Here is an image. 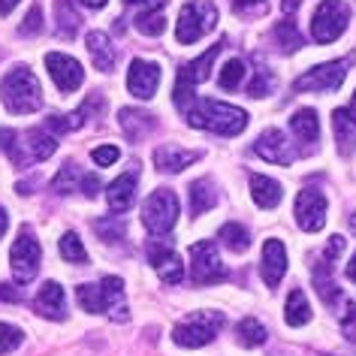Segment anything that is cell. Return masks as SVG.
<instances>
[{
  "instance_id": "d4e9b609",
  "label": "cell",
  "mask_w": 356,
  "mask_h": 356,
  "mask_svg": "<svg viewBox=\"0 0 356 356\" xmlns=\"http://www.w3.org/2000/svg\"><path fill=\"white\" fill-rule=\"evenodd\" d=\"M215 206H218L215 184H211L209 178H200V181H193L191 184V211H193V218L206 215V211H211Z\"/></svg>"
},
{
  "instance_id": "db71d44e",
  "label": "cell",
  "mask_w": 356,
  "mask_h": 356,
  "mask_svg": "<svg viewBox=\"0 0 356 356\" xmlns=\"http://www.w3.org/2000/svg\"><path fill=\"white\" fill-rule=\"evenodd\" d=\"M82 3L88 6V10H103V6H106V0H82Z\"/></svg>"
},
{
  "instance_id": "74e56055",
  "label": "cell",
  "mask_w": 356,
  "mask_h": 356,
  "mask_svg": "<svg viewBox=\"0 0 356 356\" xmlns=\"http://www.w3.org/2000/svg\"><path fill=\"white\" fill-rule=\"evenodd\" d=\"M275 37H278L284 51H296L302 46V33L296 31V24L293 22H281L278 28H275Z\"/></svg>"
},
{
  "instance_id": "7402d4cb",
  "label": "cell",
  "mask_w": 356,
  "mask_h": 356,
  "mask_svg": "<svg viewBox=\"0 0 356 356\" xmlns=\"http://www.w3.org/2000/svg\"><path fill=\"white\" fill-rule=\"evenodd\" d=\"M251 197L260 209H275L284 197V188L269 175H251Z\"/></svg>"
},
{
  "instance_id": "7dc6e473",
  "label": "cell",
  "mask_w": 356,
  "mask_h": 356,
  "mask_svg": "<svg viewBox=\"0 0 356 356\" xmlns=\"http://www.w3.org/2000/svg\"><path fill=\"white\" fill-rule=\"evenodd\" d=\"M22 296L13 290V284H0V302H19Z\"/></svg>"
},
{
  "instance_id": "836d02e7",
  "label": "cell",
  "mask_w": 356,
  "mask_h": 356,
  "mask_svg": "<svg viewBox=\"0 0 356 356\" xmlns=\"http://www.w3.org/2000/svg\"><path fill=\"white\" fill-rule=\"evenodd\" d=\"M85 109L79 112H70V115H51L46 121V130H55V133H70V130H79L85 124Z\"/></svg>"
},
{
  "instance_id": "ee69618b",
  "label": "cell",
  "mask_w": 356,
  "mask_h": 356,
  "mask_svg": "<svg viewBox=\"0 0 356 356\" xmlns=\"http://www.w3.org/2000/svg\"><path fill=\"white\" fill-rule=\"evenodd\" d=\"M344 254V238L341 236H332V238H329V248H326V260H338V257H341Z\"/></svg>"
},
{
  "instance_id": "7c38bea8",
  "label": "cell",
  "mask_w": 356,
  "mask_h": 356,
  "mask_svg": "<svg viewBox=\"0 0 356 356\" xmlns=\"http://www.w3.org/2000/svg\"><path fill=\"white\" fill-rule=\"evenodd\" d=\"M24 142H15V148H13V160L19 166H31V163H40V160H49L51 154L58 151V142L55 136H51L49 130H28L22 136Z\"/></svg>"
},
{
  "instance_id": "f1b7e54d",
  "label": "cell",
  "mask_w": 356,
  "mask_h": 356,
  "mask_svg": "<svg viewBox=\"0 0 356 356\" xmlns=\"http://www.w3.org/2000/svg\"><path fill=\"white\" fill-rule=\"evenodd\" d=\"M284 320H287V326H305L311 323V305L305 299V293L302 290H293L287 296V311H284Z\"/></svg>"
},
{
  "instance_id": "f35d334b",
  "label": "cell",
  "mask_w": 356,
  "mask_h": 356,
  "mask_svg": "<svg viewBox=\"0 0 356 356\" xmlns=\"http://www.w3.org/2000/svg\"><path fill=\"white\" fill-rule=\"evenodd\" d=\"M94 229L103 236V242H118L127 233V224H124L121 218H109V220H97Z\"/></svg>"
},
{
  "instance_id": "484cf974",
  "label": "cell",
  "mask_w": 356,
  "mask_h": 356,
  "mask_svg": "<svg viewBox=\"0 0 356 356\" xmlns=\"http://www.w3.org/2000/svg\"><path fill=\"white\" fill-rule=\"evenodd\" d=\"M332 124H335L338 151H341L344 157H350V154H353V148H356V124L350 121V115H347V109H335Z\"/></svg>"
},
{
  "instance_id": "603a6c76",
  "label": "cell",
  "mask_w": 356,
  "mask_h": 356,
  "mask_svg": "<svg viewBox=\"0 0 356 356\" xmlns=\"http://www.w3.org/2000/svg\"><path fill=\"white\" fill-rule=\"evenodd\" d=\"M88 51H91V60H94V67L97 70H109L115 67V49H112V42H109V37H106L103 31H91L88 33Z\"/></svg>"
},
{
  "instance_id": "d6986e66",
  "label": "cell",
  "mask_w": 356,
  "mask_h": 356,
  "mask_svg": "<svg viewBox=\"0 0 356 356\" xmlns=\"http://www.w3.org/2000/svg\"><path fill=\"white\" fill-rule=\"evenodd\" d=\"M202 154L200 151H191V148H178V145H160L154 151V166L160 172H181L188 169L191 163H197Z\"/></svg>"
},
{
  "instance_id": "ac0fdd59",
  "label": "cell",
  "mask_w": 356,
  "mask_h": 356,
  "mask_svg": "<svg viewBox=\"0 0 356 356\" xmlns=\"http://www.w3.org/2000/svg\"><path fill=\"white\" fill-rule=\"evenodd\" d=\"M284 272H287V251L278 238H266L263 245V281L269 287H278Z\"/></svg>"
},
{
  "instance_id": "c3c4849f",
  "label": "cell",
  "mask_w": 356,
  "mask_h": 356,
  "mask_svg": "<svg viewBox=\"0 0 356 356\" xmlns=\"http://www.w3.org/2000/svg\"><path fill=\"white\" fill-rule=\"evenodd\" d=\"M124 3H139V6H148V10H160L166 0H124Z\"/></svg>"
},
{
  "instance_id": "d6a6232c",
  "label": "cell",
  "mask_w": 356,
  "mask_h": 356,
  "mask_svg": "<svg viewBox=\"0 0 356 356\" xmlns=\"http://www.w3.org/2000/svg\"><path fill=\"white\" fill-rule=\"evenodd\" d=\"M60 257H64L67 263H76V266L88 263V251H85L82 238H79L76 233H64V236H60Z\"/></svg>"
},
{
  "instance_id": "9a60e30c",
  "label": "cell",
  "mask_w": 356,
  "mask_h": 356,
  "mask_svg": "<svg viewBox=\"0 0 356 356\" xmlns=\"http://www.w3.org/2000/svg\"><path fill=\"white\" fill-rule=\"evenodd\" d=\"M160 88V67L154 60H142L136 58L127 70V91L139 100H151Z\"/></svg>"
},
{
  "instance_id": "4dcf8cb0",
  "label": "cell",
  "mask_w": 356,
  "mask_h": 356,
  "mask_svg": "<svg viewBox=\"0 0 356 356\" xmlns=\"http://www.w3.org/2000/svg\"><path fill=\"white\" fill-rule=\"evenodd\" d=\"M220 242H224L229 251L245 254L248 248H251V236H248V229L242 224H224L220 227Z\"/></svg>"
},
{
  "instance_id": "f5cc1de1",
  "label": "cell",
  "mask_w": 356,
  "mask_h": 356,
  "mask_svg": "<svg viewBox=\"0 0 356 356\" xmlns=\"http://www.w3.org/2000/svg\"><path fill=\"white\" fill-rule=\"evenodd\" d=\"M15 3H19V0H0V15L13 13V10H15Z\"/></svg>"
},
{
  "instance_id": "83f0119b",
  "label": "cell",
  "mask_w": 356,
  "mask_h": 356,
  "mask_svg": "<svg viewBox=\"0 0 356 356\" xmlns=\"http://www.w3.org/2000/svg\"><path fill=\"white\" fill-rule=\"evenodd\" d=\"M314 287H317L320 296H323V302H338L341 299V290H338L335 281H332V260H326V257L314 266Z\"/></svg>"
},
{
  "instance_id": "d590c367",
  "label": "cell",
  "mask_w": 356,
  "mask_h": 356,
  "mask_svg": "<svg viewBox=\"0 0 356 356\" xmlns=\"http://www.w3.org/2000/svg\"><path fill=\"white\" fill-rule=\"evenodd\" d=\"M136 28L145 33V37H160V33L166 31V19L157 10H148V13H142L136 19Z\"/></svg>"
},
{
  "instance_id": "30bf717a",
  "label": "cell",
  "mask_w": 356,
  "mask_h": 356,
  "mask_svg": "<svg viewBox=\"0 0 356 356\" xmlns=\"http://www.w3.org/2000/svg\"><path fill=\"white\" fill-rule=\"evenodd\" d=\"M191 275L197 284H218L227 278V269L220 263L218 245L211 238H202L191 248Z\"/></svg>"
},
{
  "instance_id": "277c9868",
  "label": "cell",
  "mask_w": 356,
  "mask_h": 356,
  "mask_svg": "<svg viewBox=\"0 0 356 356\" xmlns=\"http://www.w3.org/2000/svg\"><path fill=\"white\" fill-rule=\"evenodd\" d=\"M218 24V6L211 0H191V3L181 6L175 22V40L181 46H191V42L202 40L209 31H215Z\"/></svg>"
},
{
  "instance_id": "2e32d148",
  "label": "cell",
  "mask_w": 356,
  "mask_h": 356,
  "mask_svg": "<svg viewBox=\"0 0 356 356\" xmlns=\"http://www.w3.org/2000/svg\"><path fill=\"white\" fill-rule=\"evenodd\" d=\"M254 151L263 160H269V163H281V166H287V163L296 160V151H293V145L284 139L281 130H263L260 139L254 142Z\"/></svg>"
},
{
  "instance_id": "9c48e42d",
  "label": "cell",
  "mask_w": 356,
  "mask_h": 356,
  "mask_svg": "<svg viewBox=\"0 0 356 356\" xmlns=\"http://www.w3.org/2000/svg\"><path fill=\"white\" fill-rule=\"evenodd\" d=\"M347 64H350V60H329V64L308 70V73H302L296 82H293V91H299V94L335 91V88H341L344 76H347Z\"/></svg>"
},
{
  "instance_id": "ab89813d",
  "label": "cell",
  "mask_w": 356,
  "mask_h": 356,
  "mask_svg": "<svg viewBox=\"0 0 356 356\" xmlns=\"http://www.w3.org/2000/svg\"><path fill=\"white\" fill-rule=\"evenodd\" d=\"M22 341H24V332H22L19 326L0 323V356H3V353H13Z\"/></svg>"
},
{
  "instance_id": "e575fe53",
  "label": "cell",
  "mask_w": 356,
  "mask_h": 356,
  "mask_svg": "<svg viewBox=\"0 0 356 356\" xmlns=\"http://www.w3.org/2000/svg\"><path fill=\"white\" fill-rule=\"evenodd\" d=\"M76 178H79L76 166H73V163H64V166H60V172L51 178V191L60 193V197H67V193L76 191Z\"/></svg>"
},
{
  "instance_id": "f907efd6",
  "label": "cell",
  "mask_w": 356,
  "mask_h": 356,
  "mask_svg": "<svg viewBox=\"0 0 356 356\" xmlns=\"http://www.w3.org/2000/svg\"><path fill=\"white\" fill-rule=\"evenodd\" d=\"M6 227H10V215H6V209L0 206V238H3V233H6Z\"/></svg>"
},
{
  "instance_id": "4fadbf2b",
  "label": "cell",
  "mask_w": 356,
  "mask_h": 356,
  "mask_svg": "<svg viewBox=\"0 0 356 356\" xmlns=\"http://www.w3.org/2000/svg\"><path fill=\"white\" fill-rule=\"evenodd\" d=\"M296 224L305 233H320L326 224V197L317 188H305L296 197Z\"/></svg>"
},
{
  "instance_id": "44dd1931",
  "label": "cell",
  "mask_w": 356,
  "mask_h": 356,
  "mask_svg": "<svg viewBox=\"0 0 356 356\" xmlns=\"http://www.w3.org/2000/svg\"><path fill=\"white\" fill-rule=\"evenodd\" d=\"M106 200H109L112 211H127L133 206V200H136V172L115 178L109 184V191H106Z\"/></svg>"
},
{
  "instance_id": "3957f363",
  "label": "cell",
  "mask_w": 356,
  "mask_h": 356,
  "mask_svg": "<svg viewBox=\"0 0 356 356\" xmlns=\"http://www.w3.org/2000/svg\"><path fill=\"white\" fill-rule=\"evenodd\" d=\"M0 100L10 109L13 115H28V112H37L42 106V91H40V82L31 70H13V73L3 76L0 82Z\"/></svg>"
},
{
  "instance_id": "bcb514c9",
  "label": "cell",
  "mask_w": 356,
  "mask_h": 356,
  "mask_svg": "<svg viewBox=\"0 0 356 356\" xmlns=\"http://www.w3.org/2000/svg\"><path fill=\"white\" fill-rule=\"evenodd\" d=\"M15 130H3L0 127V151H6V154H13V148H15Z\"/></svg>"
},
{
  "instance_id": "7a4b0ae2",
  "label": "cell",
  "mask_w": 356,
  "mask_h": 356,
  "mask_svg": "<svg viewBox=\"0 0 356 356\" xmlns=\"http://www.w3.org/2000/svg\"><path fill=\"white\" fill-rule=\"evenodd\" d=\"M76 302L88 314H112V320H127V302H124L121 278H103L100 284H82V287H76Z\"/></svg>"
},
{
  "instance_id": "e0dca14e",
  "label": "cell",
  "mask_w": 356,
  "mask_h": 356,
  "mask_svg": "<svg viewBox=\"0 0 356 356\" xmlns=\"http://www.w3.org/2000/svg\"><path fill=\"white\" fill-rule=\"evenodd\" d=\"M148 260L157 269V275H160V281L163 284H178L184 278V266H181V260H178V254L172 251V248L148 245Z\"/></svg>"
},
{
  "instance_id": "5bb4252c",
  "label": "cell",
  "mask_w": 356,
  "mask_h": 356,
  "mask_svg": "<svg viewBox=\"0 0 356 356\" xmlns=\"http://www.w3.org/2000/svg\"><path fill=\"white\" fill-rule=\"evenodd\" d=\"M46 67H49V76H51V82L58 85L60 94H73L76 88L85 82L82 64H79L76 58H70V55L51 51V55H46Z\"/></svg>"
},
{
  "instance_id": "8d00e7d4",
  "label": "cell",
  "mask_w": 356,
  "mask_h": 356,
  "mask_svg": "<svg viewBox=\"0 0 356 356\" xmlns=\"http://www.w3.org/2000/svg\"><path fill=\"white\" fill-rule=\"evenodd\" d=\"M242 79H245V64H242V60H238V58L227 60L224 70H220V88L233 91V88L242 85Z\"/></svg>"
},
{
  "instance_id": "8fae6325",
  "label": "cell",
  "mask_w": 356,
  "mask_h": 356,
  "mask_svg": "<svg viewBox=\"0 0 356 356\" xmlns=\"http://www.w3.org/2000/svg\"><path fill=\"white\" fill-rule=\"evenodd\" d=\"M10 266H13V275H15V281L19 284L33 281V275L40 272V242L33 238V233L28 227H24L19 233V238L13 242Z\"/></svg>"
},
{
  "instance_id": "7bdbcfd3",
  "label": "cell",
  "mask_w": 356,
  "mask_h": 356,
  "mask_svg": "<svg viewBox=\"0 0 356 356\" xmlns=\"http://www.w3.org/2000/svg\"><path fill=\"white\" fill-rule=\"evenodd\" d=\"M91 157H94V163H97V166H112L115 160L121 157V151L115 148V145H100V148H94V151H91Z\"/></svg>"
},
{
  "instance_id": "6f0895ef",
  "label": "cell",
  "mask_w": 356,
  "mask_h": 356,
  "mask_svg": "<svg viewBox=\"0 0 356 356\" xmlns=\"http://www.w3.org/2000/svg\"><path fill=\"white\" fill-rule=\"evenodd\" d=\"M350 227H353V233H356V211H353V215H350Z\"/></svg>"
},
{
  "instance_id": "ba28073f",
  "label": "cell",
  "mask_w": 356,
  "mask_h": 356,
  "mask_svg": "<svg viewBox=\"0 0 356 356\" xmlns=\"http://www.w3.org/2000/svg\"><path fill=\"white\" fill-rule=\"evenodd\" d=\"M350 22V10L341 0H320V6L314 10V19H311V37H314L320 46L338 40Z\"/></svg>"
},
{
  "instance_id": "11a10c76",
  "label": "cell",
  "mask_w": 356,
  "mask_h": 356,
  "mask_svg": "<svg viewBox=\"0 0 356 356\" xmlns=\"http://www.w3.org/2000/svg\"><path fill=\"white\" fill-rule=\"evenodd\" d=\"M347 278H350V281H356V254H353L350 266H347Z\"/></svg>"
},
{
  "instance_id": "f6af8a7d",
  "label": "cell",
  "mask_w": 356,
  "mask_h": 356,
  "mask_svg": "<svg viewBox=\"0 0 356 356\" xmlns=\"http://www.w3.org/2000/svg\"><path fill=\"white\" fill-rule=\"evenodd\" d=\"M82 193L85 197H97V193H100V175H85L82 178Z\"/></svg>"
},
{
  "instance_id": "cb8c5ba5",
  "label": "cell",
  "mask_w": 356,
  "mask_h": 356,
  "mask_svg": "<svg viewBox=\"0 0 356 356\" xmlns=\"http://www.w3.org/2000/svg\"><path fill=\"white\" fill-rule=\"evenodd\" d=\"M290 130H293V136H296L299 142H305V145H311V142H317V136H320L317 112H314V109H299V112H293V118H290Z\"/></svg>"
},
{
  "instance_id": "6da1fadb",
  "label": "cell",
  "mask_w": 356,
  "mask_h": 356,
  "mask_svg": "<svg viewBox=\"0 0 356 356\" xmlns=\"http://www.w3.org/2000/svg\"><path fill=\"white\" fill-rule=\"evenodd\" d=\"M188 124L200 130L220 133V136H236V133L248 127V112L218 100H197L188 109Z\"/></svg>"
},
{
  "instance_id": "8992f818",
  "label": "cell",
  "mask_w": 356,
  "mask_h": 356,
  "mask_svg": "<svg viewBox=\"0 0 356 356\" xmlns=\"http://www.w3.org/2000/svg\"><path fill=\"white\" fill-rule=\"evenodd\" d=\"M220 51H224V42H215V46H211L206 55H200L197 60H191V64H184L181 70H178L175 88H172V100H175L178 109H188V103L193 100V91H197V85L209 79V70L218 60Z\"/></svg>"
},
{
  "instance_id": "1f68e13d",
  "label": "cell",
  "mask_w": 356,
  "mask_h": 356,
  "mask_svg": "<svg viewBox=\"0 0 356 356\" xmlns=\"http://www.w3.org/2000/svg\"><path fill=\"white\" fill-rule=\"evenodd\" d=\"M79 28H82V19H79L76 6L70 0H58V31L64 37H76Z\"/></svg>"
},
{
  "instance_id": "9f6ffc18",
  "label": "cell",
  "mask_w": 356,
  "mask_h": 356,
  "mask_svg": "<svg viewBox=\"0 0 356 356\" xmlns=\"http://www.w3.org/2000/svg\"><path fill=\"white\" fill-rule=\"evenodd\" d=\"M347 115H350V121L356 124V94H353V100H350V106H347Z\"/></svg>"
},
{
  "instance_id": "816d5d0a",
  "label": "cell",
  "mask_w": 356,
  "mask_h": 356,
  "mask_svg": "<svg viewBox=\"0 0 356 356\" xmlns=\"http://www.w3.org/2000/svg\"><path fill=\"white\" fill-rule=\"evenodd\" d=\"M299 3H302V0H281V10H284V13H296Z\"/></svg>"
},
{
  "instance_id": "5b68a950",
  "label": "cell",
  "mask_w": 356,
  "mask_h": 356,
  "mask_svg": "<svg viewBox=\"0 0 356 356\" xmlns=\"http://www.w3.org/2000/svg\"><path fill=\"white\" fill-rule=\"evenodd\" d=\"M220 329H224L220 311H197V314H188L172 329V341L181 347H206L215 341Z\"/></svg>"
},
{
  "instance_id": "b9f144b4",
  "label": "cell",
  "mask_w": 356,
  "mask_h": 356,
  "mask_svg": "<svg viewBox=\"0 0 356 356\" xmlns=\"http://www.w3.org/2000/svg\"><path fill=\"white\" fill-rule=\"evenodd\" d=\"M272 88H275V76L263 70V73H257V79H254L251 85H248V94H251V97H266V94L272 91Z\"/></svg>"
},
{
  "instance_id": "4316f807",
  "label": "cell",
  "mask_w": 356,
  "mask_h": 356,
  "mask_svg": "<svg viewBox=\"0 0 356 356\" xmlns=\"http://www.w3.org/2000/svg\"><path fill=\"white\" fill-rule=\"evenodd\" d=\"M118 124H121V130H124V136L133 139V142H139L145 133L151 130V115L145 112H139V109H121L118 115Z\"/></svg>"
},
{
  "instance_id": "681fc988",
  "label": "cell",
  "mask_w": 356,
  "mask_h": 356,
  "mask_svg": "<svg viewBox=\"0 0 356 356\" xmlns=\"http://www.w3.org/2000/svg\"><path fill=\"white\" fill-rule=\"evenodd\" d=\"M263 3V0H236V13H242V10H248V6H260Z\"/></svg>"
},
{
  "instance_id": "60d3db41",
  "label": "cell",
  "mask_w": 356,
  "mask_h": 356,
  "mask_svg": "<svg viewBox=\"0 0 356 356\" xmlns=\"http://www.w3.org/2000/svg\"><path fill=\"white\" fill-rule=\"evenodd\" d=\"M40 31H42V6H40V3H33V6H31V13L24 15V22H22L19 33H22V37H33V33H40Z\"/></svg>"
},
{
  "instance_id": "f546056e",
  "label": "cell",
  "mask_w": 356,
  "mask_h": 356,
  "mask_svg": "<svg viewBox=\"0 0 356 356\" xmlns=\"http://www.w3.org/2000/svg\"><path fill=\"white\" fill-rule=\"evenodd\" d=\"M266 335H269L266 326L254 317H245L242 323L236 326V338H238V344H245V347H260L266 341Z\"/></svg>"
},
{
  "instance_id": "52a82bcc",
  "label": "cell",
  "mask_w": 356,
  "mask_h": 356,
  "mask_svg": "<svg viewBox=\"0 0 356 356\" xmlns=\"http://www.w3.org/2000/svg\"><path fill=\"white\" fill-rule=\"evenodd\" d=\"M175 220H178V197H175V191H166V188L154 191L145 200V206H142V224H145V229L148 233H154V236H166L169 229L175 227Z\"/></svg>"
},
{
  "instance_id": "ffe728a7",
  "label": "cell",
  "mask_w": 356,
  "mask_h": 356,
  "mask_svg": "<svg viewBox=\"0 0 356 356\" xmlns=\"http://www.w3.org/2000/svg\"><path fill=\"white\" fill-rule=\"evenodd\" d=\"M33 308H37L42 317H51V320H64V317H67L64 287H60L58 281H46V284H42V290L37 293V299H33Z\"/></svg>"
}]
</instances>
